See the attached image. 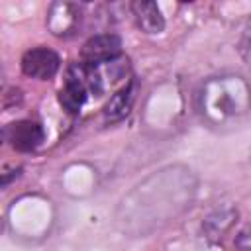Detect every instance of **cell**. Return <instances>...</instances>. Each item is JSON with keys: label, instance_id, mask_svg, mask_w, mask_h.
I'll list each match as a JSON object with an SVG mask.
<instances>
[{"label": "cell", "instance_id": "cell-1", "mask_svg": "<svg viewBox=\"0 0 251 251\" xmlns=\"http://www.w3.org/2000/svg\"><path fill=\"white\" fill-rule=\"evenodd\" d=\"M122 53V39L116 33L92 35L80 49V59L86 65L98 67L100 63H110Z\"/></svg>", "mask_w": 251, "mask_h": 251}, {"label": "cell", "instance_id": "cell-2", "mask_svg": "<svg viewBox=\"0 0 251 251\" xmlns=\"http://www.w3.org/2000/svg\"><path fill=\"white\" fill-rule=\"evenodd\" d=\"M59 55L47 47H35L24 53L22 57V71L24 75L31 76V78H39V80H47L53 78L59 71Z\"/></svg>", "mask_w": 251, "mask_h": 251}, {"label": "cell", "instance_id": "cell-3", "mask_svg": "<svg viewBox=\"0 0 251 251\" xmlns=\"http://www.w3.org/2000/svg\"><path fill=\"white\" fill-rule=\"evenodd\" d=\"M4 137L16 151L27 153V151H33L41 145L45 131L37 122L20 120V122H14V124L4 127Z\"/></svg>", "mask_w": 251, "mask_h": 251}, {"label": "cell", "instance_id": "cell-4", "mask_svg": "<svg viewBox=\"0 0 251 251\" xmlns=\"http://www.w3.org/2000/svg\"><path fill=\"white\" fill-rule=\"evenodd\" d=\"M131 12L135 16L137 25L145 33H159L165 27V20L161 16V10L151 0H137L131 4Z\"/></svg>", "mask_w": 251, "mask_h": 251}, {"label": "cell", "instance_id": "cell-5", "mask_svg": "<svg viewBox=\"0 0 251 251\" xmlns=\"http://www.w3.org/2000/svg\"><path fill=\"white\" fill-rule=\"evenodd\" d=\"M133 82H129V84H126L122 90H118L110 100H108V104H106V108H104V118L108 120V122H118V120H122V118H126L127 116V112H129V108H131V104H133Z\"/></svg>", "mask_w": 251, "mask_h": 251}, {"label": "cell", "instance_id": "cell-6", "mask_svg": "<svg viewBox=\"0 0 251 251\" xmlns=\"http://www.w3.org/2000/svg\"><path fill=\"white\" fill-rule=\"evenodd\" d=\"M237 247H239V251H251V237L247 233H241L237 237Z\"/></svg>", "mask_w": 251, "mask_h": 251}, {"label": "cell", "instance_id": "cell-7", "mask_svg": "<svg viewBox=\"0 0 251 251\" xmlns=\"http://www.w3.org/2000/svg\"><path fill=\"white\" fill-rule=\"evenodd\" d=\"M249 51V61H251V33H249V47H245Z\"/></svg>", "mask_w": 251, "mask_h": 251}]
</instances>
